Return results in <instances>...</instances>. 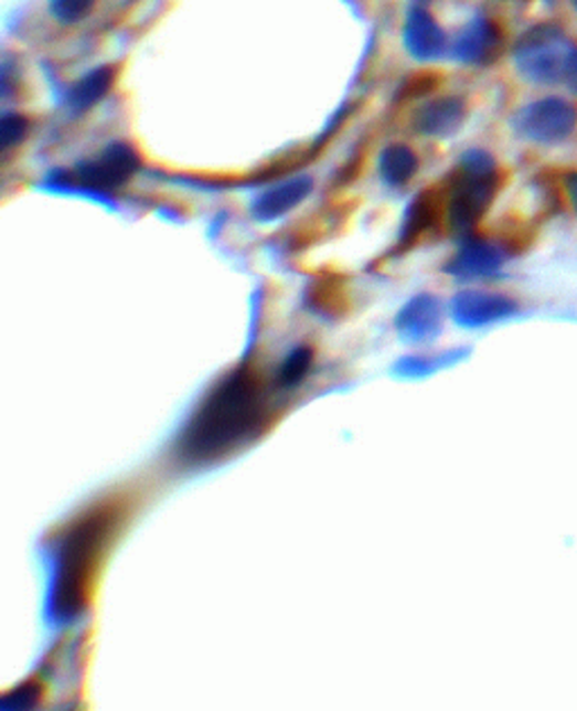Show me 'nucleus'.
<instances>
[{"mask_svg":"<svg viewBox=\"0 0 577 711\" xmlns=\"http://www.w3.org/2000/svg\"><path fill=\"white\" fill-rule=\"evenodd\" d=\"M499 190V168L485 149H467L456 170L449 194V226L458 235H469L488 213Z\"/></svg>","mask_w":577,"mask_h":711,"instance_id":"obj_3","label":"nucleus"},{"mask_svg":"<svg viewBox=\"0 0 577 711\" xmlns=\"http://www.w3.org/2000/svg\"><path fill=\"white\" fill-rule=\"evenodd\" d=\"M140 170L138 151L129 142H111L101 149L97 159L82 161L73 177L82 188L93 192H109L122 188Z\"/></svg>","mask_w":577,"mask_h":711,"instance_id":"obj_6","label":"nucleus"},{"mask_svg":"<svg viewBox=\"0 0 577 711\" xmlns=\"http://www.w3.org/2000/svg\"><path fill=\"white\" fill-rule=\"evenodd\" d=\"M516 310L519 305L510 296L479 289L460 291L451 300V317L462 328H485L510 319Z\"/></svg>","mask_w":577,"mask_h":711,"instance_id":"obj_7","label":"nucleus"},{"mask_svg":"<svg viewBox=\"0 0 577 711\" xmlns=\"http://www.w3.org/2000/svg\"><path fill=\"white\" fill-rule=\"evenodd\" d=\"M577 127V109L573 102L548 95L521 107L512 116V129L519 138L537 145H557L573 136Z\"/></svg>","mask_w":577,"mask_h":711,"instance_id":"obj_5","label":"nucleus"},{"mask_svg":"<svg viewBox=\"0 0 577 711\" xmlns=\"http://www.w3.org/2000/svg\"><path fill=\"white\" fill-rule=\"evenodd\" d=\"M467 118L464 102L456 95H445L427 102V105L415 114L413 127L431 138H451L460 131Z\"/></svg>","mask_w":577,"mask_h":711,"instance_id":"obj_12","label":"nucleus"},{"mask_svg":"<svg viewBox=\"0 0 577 711\" xmlns=\"http://www.w3.org/2000/svg\"><path fill=\"white\" fill-rule=\"evenodd\" d=\"M564 190L570 199V206L573 211L577 213V170H570L566 177H564Z\"/></svg>","mask_w":577,"mask_h":711,"instance_id":"obj_23","label":"nucleus"},{"mask_svg":"<svg viewBox=\"0 0 577 711\" xmlns=\"http://www.w3.org/2000/svg\"><path fill=\"white\" fill-rule=\"evenodd\" d=\"M311 358H313V354H311V348H307V346L296 348V350L289 354V358L282 362V367H280L278 384H280L282 389H293L296 384H300V382H302V378L307 375L309 367H311Z\"/></svg>","mask_w":577,"mask_h":711,"instance_id":"obj_17","label":"nucleus"},{"mask_svg":"<svg viewBox=\"0 0 577 711\" xmlns=\"http://www.w3.org/2000/svg\"><path fill=\"white\" fill-rule=\"evenodd\" d=\"M395 326L399 335L408 341H425L436 337L442 326L440 300L431 294L413 296L399 310Z\"/></svg>","mask_w":577,"mask_h":711,"instance_id":"obj_13","label":"nucleus"},{"mask_svg":"<svg viewBox=\"0 0 577 711\" xmlns=\"http://www.w3.org/2000/svg\"><path fill=\"white\" fill-rule=\"evenodd\" d=\"M30 129L28 118L19 114H6L3 120H0V145H3V151H10L14 145H19Z\"/></svg>","mask_w":577,"mask_h":711,"instance_id":"obj_19","label":"nucleus"},{"mask_svg":"<svg viewBox=\"0 0 577 711\" xmlns=\"http://www.w3.org/2000/svg\"><path fill=\"white\" fill-rule=\"evenodd\" d=\"M404 47L417 62H436L447 53V34L423 8L410 10L404 23Z\"/></svg>","mask_w":577,"mask_h":711,"instance_id":"obj_10","label":"nucleus"},{"mask_svg":"<svg viewBox=\"0 0 577 711\" xmlns=\"http://www.w3.org/2000/svg\"><path fill=\"white\" fill-rule=\"evenodd\" d=\"M507 263V251L488 240H469L447 263L445 272L458 280H483L496 276Z\"/></svg>","mask_w":577,"mask_h":711,"instance_id":"obj_9","label":"nucleus"},{"mask_svg":"<svg viewBox=\"0 0 577 711\" xmlns=\"http://www.w3.org/2000/svg\"><path fill=\"white\" fill-rule=\"evenodd\" d=\"M503 47V32L499 25L485 17L467 23L449 45V55L458 64L485 66L492 64Z\"/></svg>","mask_w":577,"mask_h":711,"instance_id":"obj_8","label":"nucleus"},{"mask_svg":"<svg viewBox=\"0 0 577 711\" xmlns=\"http://www.w3.org/2000/svg\"><path fill=\"white\" fill-rule=\"evenodd\" d=\"M116 82V68L114 66H99L88 71L86 75L79 77V82H75V86L68 91L66 102H68V109L73 114H84L90 107H95L97 102L111 91Z\"/></svg>","mask_w":577,"mask_h":711,"instance_id":"obj_14","label":"nucleus"},{"mask_svg":"<svg viewBox=\"0 0 577 711\" xmlns=\"http://www.w3.org/2000/svg\"><path fill=\"white\" fill-rule=\"evenodd\" d=\"M50 14L55 17L60 23L73 25L79 23L95 6V0H47Z\"/></svg>","mask_w":577,"mask_h":711,"instance_id":"obj_18","label":"nucleus"},{"mask_svg":"<svg viewBox=\"0 0 577 711\" xmlns=\"http://www.w3.org/2000/svg\"><path fill=\"white\" fill-rule=\"evenodd\" d=\"M431 86H436V77H415V82H410L406 88H404V95L406 97H413V95H423L427 93Z\"/></svg>","mask_w":577,"mask_h":711,"instance_id":"obj_22","label":"nucleus"},{"mask_svg":"<svg viewBox=\"0 0 577 711\" xmlns=\"http://www.w3.org/2000/svg\"><path fill=\"white\" fill-rule=\"evenodd\" d=\"M311 185H313V181L309 177H293V179L280 181V183L271 185L269 190L257 194V199L253 201V206H250V215L257 222L280 220L282 215L291 213L298 203H302L309 197Z\"/></svg>","mask_w":577,"mask_h":711,"instance_id":"obj_11","label":"nucleus"},{"mask_svg":"<svg viewBox=\"0 0 577 711\" xmlns=\"http://www.w3.org/2000/svg\"><path fill=\"white\" fill-rule=\"evenodd\" d=\"M573 41L559 25L539 23L519 36L512 50V57L523 79L531 84L548 86L564 79V68Z\"/></svg>","mask_w":577,"mask_h":711,"instance_id":"obj_4","label":"nucleus"},{"mask_svg":"<svg viewBox=\"0 0 577 711\" xmlns=\"http://www.w3.org/2000/svg\"><path fill=\"white\" fill-rule=\"evenodd\" d=\"M267 402L259 380L239 369L226 375L205 400L177 441L181 464L203 466L224 459L265 427Z\"/></svg>","mask_w":577,"mask_h":711,"instance_id":"obj_1","label":"nucleus"},{"mask_svg":"<svg viewBox=\"0 0 577 711\" xmlns=\"http://www.w3.org/2000/svg\"><path fill=\"white\" fill-rule=\"evenodd\" d=\"M118 522V506L109 503L84 513L60 535L55 551H52L55 574H52L50 585V609L57 622H71L86 609L93 572L104 546L111 542Z\"/></svg>","mask_w":577,"mask_h":711,"instance_id":"obj_2","label":"nucleus"},{"mask_svg":"<svg viewBox=\"0 0 577 711\" xmlns=\"http://www.w3.org/2000/svg\"><path fill=\"white\" fill-rule=\"evenodd\" d=\"M573 8H575V12H577V0H573Z\"/></svg>","mask_w":577,"mask_h":711,"instance_id":"obj_24","label":"nucleus"},{"mask_svg":"<svg viewBox=\"0 0 577 711\" xmlns=\"http://www.w3.org/2000/svg\"><path fill=\"white\" fill-rule=\"evenodd\" d=\"M417 155L408 145H391L380 157V174L393 188L406 185L417 174Z\"/></svg>","mask_w":577,"mask_h":711,"instance_id":"obj_15","label":"nucleus"},{"mask_svg":"<svg viewBox=\"0 0 577 711\" xmlns=\"http://www.w3.org/2000/svg\"><path fill=\"white\" fill-rule=\"evenodd\" d=\"M562 82L568 86V91L577 93V45H573L570 55L566 60V68H564V79Z\"/></svg>","mask_w":577,"mask_h":711,"instance_id":"obj_21","label":"nucleus"},{"mask_svg":"<svg viewBox=\"0 0 577 711\" xmlns=\"http://www.w3.org/2000/svg\"><path fill=\"white\" fill-rule=\"evenodd\" d=\"M39 702V685H21L17 691L6 693V698L0 700V709L3 711H21V709H30Z\"/></svg>","mask_w":577,"mask_h":711,"instance_id":"obj_20","label":"nucleus"},{"mask_svg":"<svg viewBox=\"0 0 577 711\" xmlns=\"http://www.w3.org/2000/svg\"><path fill=\"white\" fill-rule=\"evenodd\" d=\"M436 217H438V197L434 192L417 194L406 211V217L399 231V242L410 244L436 222Z\"/></svg>","mask_w":577,"mask_h":711,"instance_id":"obj_16","label":"nucleus"}]
</instances>
